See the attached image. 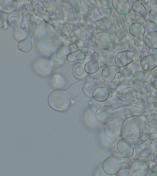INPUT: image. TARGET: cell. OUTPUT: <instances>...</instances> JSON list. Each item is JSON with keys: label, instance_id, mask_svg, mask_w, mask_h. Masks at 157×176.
I'll use <instances>...</instances> for the list:
<instances>
[{"label": "cell", "instance_id": "ba28073f", "mask_svg": "<svg viewBox=\"0 0 157 176\" xmlns=\"http://www.w3.org/2000/svg\"><path fill=\"white\" fill-rule=\"evenodd\" d=\"M121 67L115 65L107 66L104 68L101 73L103 80L108 83L113 81L117 73L120 72Z\"/></svg>", "mask_w": 157, "mask_h": 176}, {"label": "cell", "instance_id": "6da1fadb", "mask_svg": "<svg viewBox=\"0 0 157 176\" xmlns=\"http://www.w3.org/2000/svg\"><path fill=\"white\" fill-rule=\"evenodd\" d=\"M88 80V78H84L72 85L67 91H56L53 92L49 99L51 106L58 110L66 108L71 100L81 92L84 85Z\"/></svg>", "mask_w": 157, "mask_h": 176}, {"label": "cell", "instance_id": "ac0fdd59", "mask_svg": "<svg viewBox=\"0 0 157 176\" xmlns=\"http://www.w3.org/2000/svg\"><path fill=\"white\" fill-rule=\"evenodd\" d=\"M18 47L19 50L21 51L28 53L32 50V43L30 39H26L22 40L19 42Z\"/></svg>", "mask_w": 157, "mask_h": 176}, {"label": "cell", "instance_id": "7a4b0ae2", "mask_svg": "<svg viewBox=\"0 0 157 176\" xmlns=\"http://www.w3.org/2000/svg\"><path fill=\"white\" fill-rule=\"evenodd\" d=\"M127 108L123 107L114 108L105 105L100 107L97 110L95 117L99 123L106 124L118 117H124L128 115Z\"/></svg>", "mask_w": 157, "mask_h": 176}, {"label": "cell", "instance_id": "e0dca14e", "mask_svg": "<svg viewBox=\"0 0 157 176\" xmlns=\"http://www.w3.org/2000/svg\"><path fill=\"white\" fill-rule=\"evenodd\" d=\"M109 102L110 106L115 108L121 107L123 104L121 98L116 94L112 95L110 97Z\"/></svg>", "mask_w": 157, "mask_h": 176}, {"label": "cell", "instance_id": "44dd1931", "mask_svg": "<svg viewBox=\"0 0 157 176\" xmlns=\"http://www.w3.org/2000/svg\"><path fill=\"white\" fill-rule=\"evenodd\" d=\"M71 51V48L70 46H65L62 49V52L65 54H70Z\"/></svg>", "mask_w": 157, "mask_h": 176}, {"label": "cell", "instance_id": "30bf717a", "mask_svg": "<svg viewBox=\"0 0 157 176\" xmlns=\"http://www.w3.org/2000/svg\"><path fill=\"white\" fill-rule=\"evenodd\" d=\"M106 82L99 79L91 80L87 81L83 88L85 94L89 97L92 96L93 92L97 87L106 85Z\"/></svg>", "mask_w": 157, "mask_h": 176}, {"label": "cell", "instance_id": "5bb4252c", "mask_svg": "<svg viewBox=\"0 0 157 176\" xmlns=\"http://www.w3.org/2000/svg\"><path fill=\"white\" fill-rule=\"evenodd\" d=\"M128 140L126 138L121 139L117 144V150L121 154L128 156L130 152V147Z\"/></svg>", "mask_w": 157, "mask_h": 176}, {"label": "cell", "instance_id": "9a60e30c", "mask_svg": "<svg viewBox=\"0 0 157 176\" xmlns=\"http://www.w3.org/2000/svg\"><path fill=\"white\" fill-rule=\"evenodd\" d=\"M144 68H153L157 65V55H151L144 57L141 62Z\"/></svg>", "mask_w": 157, "mask_h": 176}, {"label": "cell", "instance_id": "5b68a950", "mask_svg": "<svg viewBox=\"0 0 157 176\" xmlns=\"http://www.w3.org/2000/svg\"><path fill=\"white\" fill-rule=\"evenodd\" d=\"M129 30L130 34L135 37L134 45L139 49L140 52H145L149 50L145 46L144 41V35L145 29L141 23L136 22L130 26Z\"/></svg>", "mask_w": 157, "mask_h": 176}, {"label": "cell", "instance_id": "8fae6325", "mask_svg": "<svg viewBox=\"0 0 157 176\" xmlns=\"http://www.w3.org/2000/svg\"><path fill=\"white\" fill-rule=\"evenodd\" d=\"M110 95L109 89L104 86H100L95 88L92 94V97L97 101H104L108 99Z\"/></svg>", "mask_w": 157, "mask_h": 176}, {"label": "cell", "instance_id": "7c38bea8", "mask_svg": "<svg viewBox=\"0 0 157 176\" xmlns=\"http://www.w3.org/2000/svg\"><path fill=\"white\" fill-rule=\"evenodd\" d=\"M99 55L97 53H94L91 60L85 65L84 69L88 74H92L98 72L100 67L98 62Z\"/></svg>", "mask_w": 157, "mask_h": 176}, {"label": "cell", "instance_id": "4fadbf2b", "mask_svg": "<svg viewBox=\"0 0 157 176\" xmlns=\"http://www.w3.org/2000/svg\"><path fill=\"white\" fill-rule=\"evenodd\" d=\"M144 41L148 49L157 50V30L148 33L144 37Z\"/></svg>", "mask_w": 157, "mask_h": 176}, {"label": "cell", "instance_id": "3957f363", "mask_svg": "<svg viewBox=\"0 0 157 176\" xmlns=\"http://www.w3.org/2000/svg\"><path fill=\"white\" fill-rule=\"evenodd\" d=\"M143 4L140 0H135L132 9L143 17L155 24L157 28V1L150 0L148 6Z\"/></svg>", "mask_w": 157, "mask_h": 176}, {"label": "cell", "instance_id": "277c9868", "mask_svg": "<svg viewBox=\"0 0 157 176\" xmlns=\"http://www.w3.org/2000/svg\"><path fill=\"white\" fill-rule=\"evenodd\" d=\"M123 160L120 152L114 151L103 162L102 165L103 170L109 175L117 174L121 168Z\"/></svg>", "mask_w": 157, "mask_h": 176}, {"label": "cell", "instance_id": "52a82bcc", "mask_svg": "<svg viewBox=\"0 0 157 176\" xmlns=\"http://www.w3.org/2000/svg\"><path fill=\"white\" fill-rule=\"evenodd\" d=\"M122 120V118L118 117L106 124L105 130L109 137L114 138L119 135L121 128Z\"/></svg>", "mask_w": 157, "mask_h": 176}, {"label": "cell", "instance_id": "d6986e66", "mask_svg": "<svg viewBox=\"0 0 157 176\" xmlns=\"http://www.w3.org/2000/svg\"><path fill=\"white\" fill-rule=\"evenodd\" d=\"M52 41L54 46L59 47L62 46L64 42L65 38L63 34L58 33L53 36Z\"/></svg>", "mask_w": 157, "mask_h": 176}, {"label": "cell", "instance_id": "9c48e42d", "mask_svg": "<svg viewBox=\"0 0 157 176\" xmlns=\"http://www.w3.org/2000/svg\"><path fill=\"white\" fill-rule=\"evenodd\" d=\"M114 8L119 14L126 15L131 11V5L128 0L112 1Z\"/></svg>", "mask_w": 157, "mask_h": 176}, {"label": "cell", "instance_id": "7402d4cb", "mask_svg": "<svg viewBox=\"0 0 157 176\" xmlns=\"http://www.w3.org/2000/svg\"><path fill=\"white\" fill-rule=\"evenodd\" d=\"M63 55V53L62 52L60 51L57 53L56 55V57L58 59H62Z\"/></svg>", "mask_w": 157, "mask_h": 176}, {"label": "cell", "instance_id": "2e32d148", "mask_svg": "<svg viewBox=\"0 0 157 176\" xmlns=\"http://www.w3.org/2000/svg\"><path fill=\"white\" fill-rule=\"evenodd\" d=\"M86 57V55L82 50H78L69 54L67 57V60L71 62H73L77 60H82Z\"/></svg>", "mask_w": 157, "mask_h": 176}, {"label": "cell", "instance_id": "ffe728a7", "mask_svg": "<svg viewBox=\"0 0 157 176\" xmlns=\"http://www.w3.org/2000/svg\"><path fill=\"white\" fill-rule=\"evenodd\" d=\"M75 73L77 76L82 75L84 73V69L83 68L80 66L77 67L75 70Z\"/></svg>", "mask_w": 157, "mask_h": 176}, {"label": "cell", "instance_id": "8992f818", "mask_svg": "<svg viewBox=\"0 0 157 176\" xmlns=\"http://www.w3.org/2000/svg\"><path fill=\"white\" fill-rule=\"evenodd\" d=\"M140 52L126 51L120 52L115 56L114 61L117 66H125L141 56Z\"/></svg>", "mask_w": 157, "mask_h": 176}]
</instances>
